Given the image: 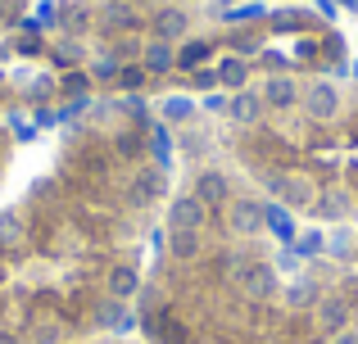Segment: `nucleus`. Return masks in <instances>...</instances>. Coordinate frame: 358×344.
Wrapping results in <instances>:
<instances>
[{"mask_svg":"<svg viewBox=\"0 0 358 344\" xmlns=\"http://www.w3.org/2000/svg\"><path fill=\"white\" fill-rule=\"evenodd\" d=\"M204 218H209V209H204V204L195 200L191 190L177 195V200L168 204V231H200Z\"/></svg>","mask_w":358,"mask_h":344,"instance_id":"obj_2","label":"nucleus"},{"mask_svg":"<svg viewBox=\"0 0 358 344\" xmlns=\"http://www.w3.org/2000/svg\"><path fill=\"white\" fill-rule=\"evenodd\" d=\"M36 0H0V36H9L14 27L27 23V14H32Z\"/></svg>","mask_w":358,"mask_h":344,"instance_id":"obj_10","label":"nucleus"},{"mask_svg":"<svg viewBox=\"0 0 358 344\" xmlns=\"http://www.w3.org/2000/svg\"><path fill=\"white\" fill-rule=\"evenodd\" d=\"M191 114H195V109H191V100H182V96H173V100L164 105V118H168V123H186Z\"/></svg>","mask_w":358,"mask_h":344,"instance_id":"obj_17","label":"nucleus"},{"mask_svg":"<svg viewBox=\"0 0 358 344\" xmlns=\"http://www.w3.org/2000/svg\"><path fill=\"white\" fill-rule=\"evenodd\" d=\"M263 227L281 240H295V218H290L286 204H268V209H263Z\"/></svg>","mask_w":358,"mask_h":344,"instance_id":"obj_11","label":"nucleus"},{"mask_svg":"<svg viewBox=\"0 0 358 344\" xmlns=\"http://www.w3.org/2000/svg\"><path fill=\"white\" fill-rule=\"evenodd\" d=\"M295 249L299 254H317V249H327V236L322 231H304V236H295Z\"/></svg>","mask_w":358,"mask_h":344,"instance_id":"obj_19","label":"nucleus"},{"mask_svg":"<svg viewBox=\"0 0 358 344\" xmlns=\"http://www.w3.org/2000/svg\"><path fill=\"white\" fill-rule=\"evenodd\" d=\"M295 82L290 77H268V87H263V105H272V109H286V105H295Z\"/></svg>","mask_w":358,"mask_h":344,"instance_id":"obj_14","label":"nucleus"},{"mask_svg":"<svg viewBox=\"0 0 358 344\" xmlns=\"http://www.w3.org/2000/svg\"><path fill=\"white\" fill-rule=\"evenodd\" d=\"M336 109H341L336 87L331 82H313V87H308V114L313 118H336Z\"/></svg>","mask_w":358,"mask_h":344,"instance_id":"obj_8","label":"nucleus"},{"mask_svg":"<svg viewBox=\"0 0 358 344\" xmlns=\"http://www.w3.org/2000/svg\"><path fill=\"white\" fill-rule=\"evenodd\" d=\"M122 105L64 141L55 172L0 209V344H64L73 331H122L127 304L109 276L127 258V218L164 195V150L127 159L114 145Z\"/></svg>","mask_w":358,"mask_h":344,"instance_id":"obj_1","label":"nucleus"},{"mask_svg":"<svg viewBox=\"0 0 358 344\" xmlns=\"http://www.w3.org/2000/svg\"><path fill=\"white\" fill-rule=\"evenodd\" d=\"M200 231H168V254L173 263H195L200 258Z\"/></svg>","mask_w":358,"mask_h":344,"instance_id":"obj_9","label":"nucleus"},{"mask_svg":"<svg viewBox=\"0 0 358 344\" xmlns=\"http://www.w3.org/2000/svg\"><path fill=\"white\" fill-rule=\"evenodd\" d=\"M317 322H322V331H345V322H350V304H345V299H322V304H317Z\"/></svg>","mask_w":358,"mask_h":344,"instance_id":"obj_15","label":"nucleus"},{"mask_svg":"<svg viewBox=\"0 0 358 344\" xmlns=\"http://www.w3.org/2000/svg\"><path fill=\"white\" fill-rule=\"evenodd\" d=\"M350 190H341V186H331V190H317V200L308 204V209L317 213V218H345L350 213Z\"/></svg>","mask_w":358,"mask_h":344,"instance_id":"obj_7","label":"nucleus"},{"mask_svg":"<svg viewBox=\"0 0 358 344\" xmlns=\"http://www.w3.org/2000/svg\"><path fill=\"white\" fill-rule=\"evenodd\" d=\"M272 200L286 204V209H308L317 200V190L308 186V177H277L272 181Z\"/></svg>","mask_w":358,"mask_h":344,"instance_id":"obj_3","label":"nucleus"},{"mask_svg":"<svg viewBox=\"0 0 358 344\" xmlns=\"http://www.w3.org/2000/svg\"><path fill=\"white\" fill-rule=\"evenodd\" d=\"M336 344H358V340H354V336H341V340H336Z\"/></svg>","mask_w":358,"mask_h":344,"instance_id":"obj_22","label":"nucleus"},{"mask_svg":"<svg viewBox=\"0 0 358 344\" xmlns=\"http://www.w3.org/2000/svg\"><path fill=\"white\" fill-rule=\"evenodd\" d=\"M191 195L204 204V209H218V204H227V177H222V172H213V168H204L200 177H195Z\"/></svg>","mask_w":358,"mask_h":344,"instance_id":"obj_4","label":"nucleus"},{"mask_svg":"<svg viewBox=\"0 0 358 344\" xmlns=\"http://www.w3.org/2000/svg\"><path fill=\"white\" fill-rule=\"evenodd\" d=\"M231 118H236V123H245V127H250V123H259V118H263V96H250V91H236V100H231Z\"/></svg>","mask_w":358,"mask_h":344,"instance_id":"obj_13","label":"nucleus"},{"mask_svg":"<svg viewBox=\"0 0 358 344\" xmlns=\"http://www.w3.org/2000/svg\"><path fill=\"white\" fill-rule=\"evenodd\" d=\"M245 294H250V299H272V294H277V267L250 263L245 267Z\"/></svg>","mask_w":358,"mask_h":344,"instance_id":"obj_5","label":"nucleus"},{"mask_svg":"<svg viewBox=\"0 0 358 344\" xmlns=\"http://www.w3.org/2000/svg\"><path fill=\"white\" fill-rule=\"evenodd\" d=\"M209 54H213V41H209V36H186V41L177 45V73L204 68V63H209Z\"/></svg>","mask_w":358,"mask_h":344,"instance_id":"obj_6","label":"nucleus"},{"mask_svg":"<svg viewBox=\"0 0 358 344\" xmlns=\"http://www.w3.org/2000/svg\"><path fill=\"white\" fill-rule=\"evenodd\" d=\"M286 299L295 304V308H304V304H313V290H308V285L299 281V285H290V290H286Z\"/></svg>","mask_w":358,"mask_h":344,"instance_id":"obj_20","label":"nucleus"},{"mask_svg":"<svg viewBox=\"0 0 358 344\" xmlns=\"http://www.w3.org/2000/svg\"><path fill=\"white\" fill-rule=\"evenodd\" d=\"M191 82H195V87H204V91H213V87H218V68H195Z\"/></svg>","mask_w":358,"mask_h":344,"instance_id":"obj_21","label":"nucleus"},{"mask_svg":"<svg viewBox=\"0 0 358 344\" xmlns=\"http://www.w3.org/2000/svg\"><path fill=\"white\" fill-rule=\"evenodd\" d=\"M231 227L245 231V236H250V231H259L263 227V209H259V204H250V200L231 204Z\"/></svg>","mask_w":358,"mask_h":344,"instance_id":"obj_16","label":"nucleus"},{"mask_svg":"<svg viewBox=\"0 0 358 344\" xmlns=\"http://www.w3.org/2000/svg\"><path fill=\"white\" fill-rule=\"evenodd\" d=\"M9 159H14V132H9V123H0V181H5Z\"/></svg>","mask_w":358,"mask_h":344,"instance_id":"obj_18","label":"nucleus"},{"mask_svg":"<svg viewBox=\"0 0 358 344\" xmlns=\"http://www.w3.org/2000/svg\"><path fill=\"white\" fill-rule=\"evenodd\" d=\"M245 82H250V63L241 59V54H231V59L218 63V87L227 91H245Z\"/></svg>","mask_w":358,"mask_h":344,"instance_id":"obj_12","label":"nucleus"}]
</instances>
